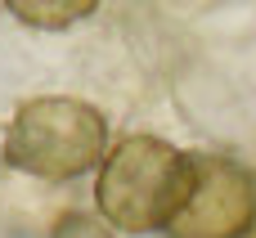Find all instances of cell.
Segmentation results:
<instances>
[{"label":"cell","instance_id":"3957f363","mask_svg":"<svg viewBox=\"0 0 256 238\" xmlns=\"http://www.w3.org/2000/svg\"><path fill=\"white\" fill-rule=\"evenodd\" d=\"M256 230V176L220 153L194 158V184L166 238H248Z\"/></svg>","mask_w":256,"mask_h":238},{"label":"cell","instance_id":"6da1fadb","mask_svg":"<svg viewBox=\"0 0 256 238\" xmlns=\"http://www.w3.org/2000/svg\"><path fill=\"white\" fill-rule=\"evenodd\" d=\"M194 184V153L166 144L162 135L117 140L94 176V207L122 234H158L176 220Z\"/></svg>","mask_w":256,"mask_h":238},{"label":"cell","instance_id":"277c9868","mask_svg":"<svg viewBox=\"0 0 256 238\" xmlns=\"http://www.w3.org/2000/svg\"><path fill=\"white\" fill-rule=\"evenodd\" d=\"M0 4L36 32H63V27L90 18L104 0H0Z\"/></svg>","mask_w":256,"mask_h":238},{"label":"cell","instance_id":"7a4b0ae2","mask_svg":"<svg viewBox=\"0 0 256 238\" xmlns=\"http://www.w3.org/2000/svg\"><path fill=\"white\" fill-rule=\"evenodd\" d=\"M108 153V117L72 94H40L18 104L4 126V166L40 184L81 180Z\"/></svg>","mask_w":256,"mask_h":238},{"label":"cell","instance_id":"5b68a950","mask_svg":"<svg viewBox=\"0 0 256 238\" xmlns=\"http://www.w3.org/2000/svg\"><path fill=\"white\" fill-rule=\"evenodd\" d=\"M50 238H117L104 216H90L81 207H68L50 220Z\"/></svg>","mask_w":256,"mask_h":238}]
</instances>
